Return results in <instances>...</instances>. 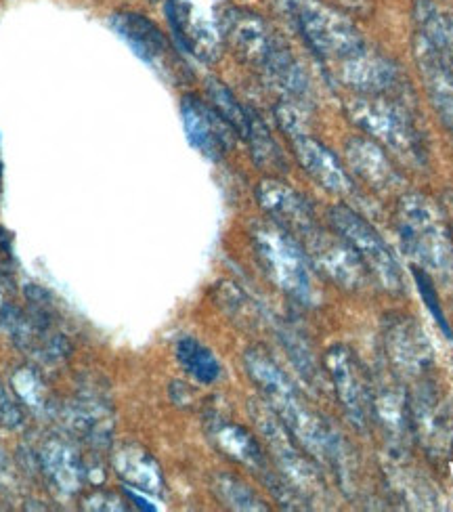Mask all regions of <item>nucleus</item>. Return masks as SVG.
<instances>
[{
    "label": "nucleus",
    "mask_w": 453,
    "mask_h": 512,
    "mask_svg": "<svg viewBox=\"0 0 453 512\" xmlns=\"http://www.w3.org/2000/svg\"><path fill=\"white\" fill-rule=\"evenodd\" d=\"M252 242L271 280L296 301L311 303L313 280L309 254L292 233L275 221L261 223L252 231Z\"/></svg>",
    "instance_id": "4"
},
{
    "label": "nucleus",
    "mask_w": 453,
    "mask_h": 512,
    "mask_svg": "<svg viewBox=\"0 0 453 512\" xmlns=\"http://www.w3.org/2000/svg\"><path fill=\"white\" fill-rule=\"evenodd\" d=\"M349 118L378 145L412 166H424L426 149L414 118L391 95H357L347 103Z\"/></svg>",
    "instance_id": "3"
},
{
    "label": "nucleus",
    "mask_w": 453,
    "mask_h": 512,
    "mask_svg": "<svg viewBox=\"0 0 453 512\" xmlns=\"http://www.w3.org/2000/svg\"><path fill=\"white\" fill-rule=\"evenodd\" d=\"M395 227L407 256L426 271L453 273V240L441 210L424 194H405L395 208Z\"/></svg>",
    "instance_id": "2"
},
{
    "label": "nucleus",
    "mask_w": 453,
    "mask_h": 512,
    "mask_svg": "<svg viewBox=\"0 0 453 512\" xmlns=\"http://www.w3.org/2000/svg\"><path fill=\"white\" fill-rule=\"evenodd\" d=\"M252 147V158L254 162L267 168V170H286V160L282 149L275 143V139L271 137L269 128L263 124V120L258 118L256 114H250V133L246 139Z\"/></svg>",
    "instance_id": "26"
},
{
    "label": "nucleus",
    "mask_w": 453,
    "mask_h": 512,
    "mask_svg": "<svg viewBox=\"0 0 453 512\" xmlns=\"http://www.w3.org/2000/svg\"><path fill=\"white\" fill-rule=\"evenodd\" d=\"M328 219L332 229L342 240H347L353 246L365 267L370 269V273H374L376 280L386 290H403V275L399 263L395 261L391 248L382 240L380 233L368 221L344 204L332 206L328 212Z\"/></svg>",
    "instance_id": "8"
},
{
    "label": "nucleus",
    "mask_w": 453,
    "mask_h": 512,
    "mask_svg": "<svg viewBox=\"0 0 453 512\" xmlns=\"http://www.w3.org/2000/svg\"><path fill=\"white\" fill-rule=\"evenodd\" d=\"M256 198L271 221L288 229L292 236L305 238L317 227L311 204L282 181L265 179L256 187Z\"/></svg>",
    "instance_id": "16"
},
{
    "label": "nucleus",
    "mask_w": 453,
    "mask_h": 512,
    "mask_svg": "<svg viewBox=\"0 0 453 512\" xmlns=\"http://www.w3.org/2000/svg\"><path fill=\"white\" fill-rule=\"evenodd\" d=\"M227 0H170L168 15L183 47L202 61H214L225 45Z\"/></svg>",
    "instance_id": "6"
},
{
    "label": "nucleus",
    "mask_w": 453,
    "mask_h": 512,
    "mask_svg": "<svg viewBox=\"0 0 453 512\" xmlns=\"http://www.w3.org/2000/svg\"><path fill=\"white\" fill-rule=\"evenodd\" d=\"M277 122L284 128V133L290 137L298 164L305 168V173L317 185H321L323 189L336 196L353 194V181L347 175V170L342 168L338 158L326 145L319 143L305 131V124H302L294 108H290V105L277 108Z\"/></svg>",
    "instance_id": "9"
},
{
    "label": "nucleus",
    "mask_w": 453,
    "mask_h": 512,
    "mask_svg": "<svg viewBox=\"0 0 453 512\" xmlns=\"http://www.w3.org/2000/svg\"><path fill=\"white\" fill-rule=\"evenodd\" d=\"M212 489L219 494V498L225 502V506H229L233 510H265L267 508L242 481H237L235 477L219 475L217 479H214Z\"/></svg>",
    "instance_id": "27"
},
{
    "label": "nucleus",
    "mask_w": 453,
    "mask_h": 512,
    "mask_svg": "<svg viewBox=\"0 0 453 512\" xmlns=\"http://www.w3.org/2000/svg\"><path fill=\"white\" fill-rule=\"evenodd\" d=\"M302 240H305L307 254L313 265L326 273L338 286L357 290L368 282L370 269L365 267L353 246L347 240H342L336 231L328 233L315 227Z\"/></svg>",
    "instance_id": "11"
},
{
    "label": "nucleus",
    "mask_w": 453,
    "mask_h": 512,
    "mask_svg": "<svg viewBox=\"0 0 453 512\" xmlns=\"http://www.w3.org/2000/svg\"><path fill=\"white\" fill-rule=\"evenodd\" d=\"M416 21L418 34L447 53L453 51V15L447 9L437 5L435 0H418Z\"/></svg>",
    "instance_id": "23"
},
{
    "label": "nucleus",
    "mask_w": 453,
    "mask_h": 512,
    "mask_svg": "<svg viewBox=\"0 0 453 512\" xmlns=\"http://www.w3.org/2000/svg\"><path fill=\"white\" fill-rule=\"evenodd\" d=\"M185 133L193 147L212 160H219L231 143V126L198 97L187 95L181 103Z\"/></svg>",
    "instance_id": "17"
},
{
    "label": "nucleus",
    "mask_w": 453,
    "mask_h": 512,
    "mask_svg": "<svg viewBox=\"0 0 453 512\" xmlns=\"http://www.w3.org/2000/svg\"><path fill=\"white\" fill-rule=\"evenodd\" d=\"M175 351L183 370L198 382L212 384L221 376V366L217 357H214L202 343H198L196 338H181Z\"/></svg>",
    "instance_id": "24"
},
{
    "label": "nucleus",
    "mask_w": 453,
    "mask_h": 512,
    "mask_svg": "<svg viewBox=\"0 0 453 512\" xmlns=\"http://www.w3.org/2000/svg\"><path fill=\"white\" fill-rule=\"evenodd\" d=\"M340 80L357 95H391L399 89L397 68L368 49L340 63Z\"/></svg>",
    "instance_id": "19"
},
{
    "label": "nucleus",
    "mask_w": 453,
    "mask_h": 512,
    "mask_svg": "<svg viewBox=\"0 0 453 512\" xmlns=\"http://www.w3.org/2000/svg\"><path fill=\"white\" fill-rule=\"evenodd\" d=\"M407 397L414 439L420 441L426 456L433 462L449 460L453 452V412L437 382L430 376H422Z\"/></svg>",
    "instance_id": "7"
},
{
    "label": "nucleus",
    "mask_w": 453,
    "mask_h": 512,
    "mask_svg": "<svg viewBox=\"0 0 453 512\" xmlns=\"http://www.w3.org/2000/svg\"><path fill=\"white\" fill-rule=\"evenodd\" d=\"M372 420L382 429L388 445L403 454L414 441L412 412H409V397L399 382H384L372 389Z\"/></svg>",
    "instance_id": "15"
},
{
    "label": "nucleus",
    "mask_w": 453,
    "mask_h": 512,
    "mask_svg": "<svg viewBox=\"0 0 453 512\" xmlns=\"http://www.w3.org/2000/svg\"><path fill=\"white\" fill-rule=\"evenodd\" d=\"M246 370L267 397L269 408L286 424L292 437L319 460L338 462L342 454L338 435L302 401L288 376L265 353L256 349L246 353Z\"/></svg>",
    "instance_id": "1"
},
{
    "label": "nucleus",
    "mask_w": 453,
    "mask_h": 512,
    "mask_svg": "<svg viewBox=\"0 0 453 512\" xmlns=\"http://www.w3.org/2000/svg\"><path fill=\"white\" fill-rule=\"evenodd\" d=\"M326 366L344 412L359 429H365L372 420V382L365 378L359 361L344 347H332L328 351Z\"/></svg>",
    "instance_id": "12"
},
{
    "label": "nucleus",
    "mask_w": 453,
    "mask_h": 512,
    "mask_svg": "<svg viewBox=\"0 0 453 512\" xmlns=\"http://www.w3.org/2000/svg\"><path fill=\"white\" fill-rule=\"evenodd\" d=\"M208 99H210V105L214 108V112H217L231 126V131L237 137L248 139L250 112L244 110L242 105L237 103V99L233 97V93L225 87L223 82H219V80L208 82Z\"/></svg>",
    "instance_id": "25"
},
{
    "label": "nucleus",
    "mask_w": 453,
    "mask_h": 512,
    "mask_svg": "<svg viewBox=\"0 0 453 512\" xmlns=\"http://www.w3.org/2000/svg\"><path fill=\"white\" fill-rule=\"evenodd\" d=\"M414 57L430 103L453 133V59L422 34L414 36Z\"/></svg>",
    "instance_id": "13"
},
{
    "label": "nucleus",
    "mask_w": 453,
    "mask_h": 512,
    "mask_svg": "<svg viewBox=\"0 0 453 512\" xmlns=\"http://www.w3.org/2000/svg\"><path fill=\"white\" fill-rule=\"evenodd\" d=\"M412 275H414V280H416V284H418L422 301L426 303L428 311L433 313V317L437 319L439 328L445 332L447 338H453V330H451V326H449V322H447V317H445V313H443V307H441V303H439V294H437L433 277H430V273H428L426 269H422L420 265H414V267H412Z\"/></svg>",
    "instance_id": "28"
},
{
    "label": "nucleus",
    "mask_w": 453,
    "mask_h": 512,
    "mask_svg": "<svg viewBox=\"0 0 453 512\" xmlns=\"http://www.w3.org/2000/svg\"><path fill=\"white\" fill-rule=\"evenodd\" d=\"M112 26L147 63H160L168 55V40L156 24L139 13H116Z\"/></svg>",
    "instance_id": "21"
},
{
    "label": "nucleus",
    "mask_w": 453,
    "mask_h": 512,
    "mask_svg": "<svg viewBox=\"0 0 453 512\" xmlns=\"http://www.w3.org/2000/svg\"><path fill=\"white\" fill-rule=\"evenodd\" d=\"M114 466L116 473L126 481L135 485L141 492L149 494H160L162 489V473L156 464V460L151 458L145 450L137 445H124L116 452L114 456Z\"/></svg>",
    "instance_id": "22"
},
{
    "label": "nucleus",
    "mask_w": 453,
    "mask_h": 512,
    "mask_svg": "<svg viewBox=\"0 0 453 512\" xmlns=\"http://www.w3.org/2000/svg\"><path fill=\"white\" fill-rule=\"evenodd\" d=\"M347 160L359 181H363L376 194H395L403 179L399 170L384 154V147L368 137H353L347 143Z\"/></svg>",
    "instance_id": "18"
},
{
    "label": "nucleus",
    "mask_w": 453,
    "mask_h": 512,
    "mask_svg": "<svg viewBox=\"0 0 453 512\" xmlns=\"http://www.w3.org/2000/svg\"><path fill=\"white\" fill-rule=\"evenodd\" d=\"M290 5L302 36L321 59L342 63L368 49L359 28L338 9L321 0H290Z\"/></svg>",
    "instance_id": "5"
},
{
    "label": "nucleus",
    "mask_w": 453,
    "mask_h": 512,
    "mask_svg": "<svg viewBox=\"0 0 453 512\" xmlns=\"http://www.w3.org/2000/svg\"><path fill=\"white\" fill-rule=\"evenodd\" d=\"M386 351L393 361V368L407 378L428 376L433 368V355L422 328L412 317H393L386 328Z\"/></svg>",
    "instance_id": "14"
},
{
    "label": "nucleus",
    "mask_w": 453,
    "mask_h": 512,
    "mask_svg": "<svg viewBox=\"0 0 453 512\" xmlns=\"http://www.w3.org/2000/svg\"><path fill=\"white\" fill-rule=\"evenodd\" d=\"M208 433H210V439L219 445V450L225 452V456L269 479L267 458L261 450V445L256 443V439L244 429V426L227 422V420H212Z\"/></svg>",
    "instance_id": "20"
},
{
    "label": "nucleus",
    "mask_w": 453,
    "mask_h": 512,
    "mask_svg": "<svg viewBox=\"0 0 453 512\" xmlns=\"http://www.w3.org/2000/svg\"><path fill=\"white\" fill-rule=\"evenodd\" d=\"M441 210H443L449 233H451V240H453V187L445 189L441 194Z\"/></svg>",
    "instance_id": "29"
},
{
    "label": "nucleus",
    "mask_w": 453,
    "mask_h": 512,
    "mask_svg": "<svg viewBox=\"0 0 453 512\" xmlns=\"http://www.w3.org/2000/svg\"><path fill=\"white\" fill-rule=\"evenodd\" d=\"M225 42L242 61L263 72H267L271 63L286 51L267 26V21L246 9H229Z\"/></svg>",
    "instance_id": "10"
}]
</instances>
